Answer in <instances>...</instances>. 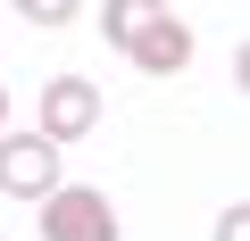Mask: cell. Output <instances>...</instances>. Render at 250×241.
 <instances>
[{
    "label": "cell",
    "instance_id": "obj_1",
    "mask_svg": "<svg viewBox=\"0 0 250 241\" xmlns=\"http://www.w3.org/2000/svg\"><path fill=\"white\" fill-rule=\"evenodd\" d=\"M42 241H117V208L92 183H50L42 191Z\"/></svg>",
    "mask_w": 250,
    "mask_h": 241
},
{
    "label": "cell",
    "instance_id": "obj_2",
    "mask_svg": "<svg viewBox=\"0 0 250 241\" xmlns=\"http://www.w3.org/2000/svg\"><path fill=\"white\" fill-rule=\"evenodd\" d=\"M59 183V142L50 133H0V191L9 200H42Z\"/></svg>",
    "mask_w": 250,
    "mask_h": 241
},
{
    "label": "cell",
    "instance_id": "obj_7",
    "mask_svg": "<svg viewBox=\"0 0 250 241\" xmlns=\"http://www.w3.org/2000/svg\"><path fill=\"white\" fill-rule=\"evenodd\" d=\"M217 241H250V208H225L217 216Z\"/></svg>",
    "mask_w": 250,
    "mask_h": 241
},
{
    "label": "cell",
    "instance_id": "obj_8",
    "mask_svg": "<svg viewBox=\"0 0 250 241\" xmlns=\"http://www.w3.org/2000/svg\"><path fill=\"white\" fill-rule=\"evenodd\" d=\"M0 133H9V92H0Z\"/></svg>",
    "mask_w": 250,
    "mask_h": 241
},
{
    "label": "cell",
    "instance_id": "obj_6",
    "mask_svg": "<svg viewBox=\"0 0 250 241\" xmlns=\"http://www.w3.org/2000/svg\"><path fill=\"white\" fill-rule=\"evenodd\" d=\"M17 9H25V17H34V25H67V17H75V9H83V0H17Z\"/></svg>",
    "mask_w": 250,
    "mask_h": 241
},
{
    "label": "cell",
    "instance_id": "obj_5",
    "mask_svg": "<svg viewBox=\"0 0 250 241\" xmlns=\"http://www.w3.org/2000/svg\"><path fill=\"white\" fill-rule=\"evenodd\" d=\"M150 17H159V0H100V34H108L117 50L134 42V34L150 25Z\"/></svg>",
    "mask_w": 250,
    "mask_h": 241
},
{
    "label": "cell",
    "instance_id": "obj_3",
    "mask_svg": "<svg viewBox=\"0 0 250 241\" xmlns=\"http://www.w3.org/2000/svg\"><path fill=\"white\" fill-rule=\"evenodd\" d=\"M100 125V92H92V75H50L42 83V133L67 150V142H83Z\"/></svg>",
    "mask_w": 250,
    "mask_h": 241
},
{
    "label": "cell",
    "instance_id": "obj_4",
    "mask_svg": "<svg viewBox=\"0 0 250 241\" xmlns=\"http://www.w3.org/2000/svg\"><path fill=\"white\" fill-rule=\"evenodd\" d=\"M125 58H134L142 75H184V67H192V25L159 9V17L134 34V42H125Z\"/></svg>",
    "mask_w": 250,
    "mask_h": 241
}]
</instances>
